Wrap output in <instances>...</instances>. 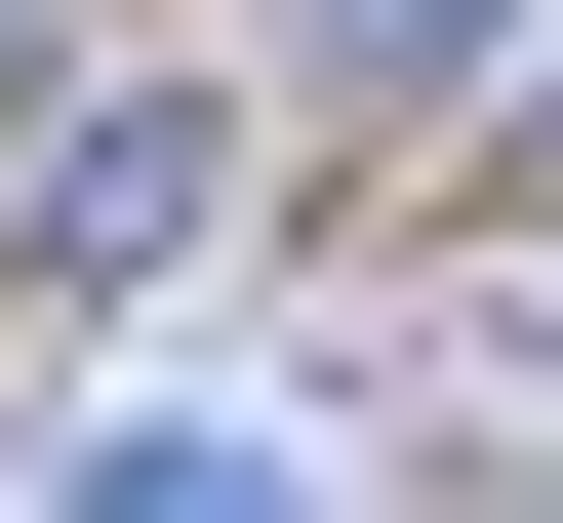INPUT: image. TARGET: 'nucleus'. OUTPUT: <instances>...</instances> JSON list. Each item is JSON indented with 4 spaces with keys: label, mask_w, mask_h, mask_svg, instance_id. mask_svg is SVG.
<instances>
[{
    "label": "nucleus",
    "mask_w": 563,
    "mask_h": 523,
    "mask_svg": "<svg viewBox=\"0 0 563 523\" xmlns=\"http://www.w3.org/2000/svg\"><path fill=\"white\" fill-rule=\"evenodd\" d=\"M483 41H523V0H322V81H483Z\"/></svg>",
    "instance_id": "1"
}]
</instances>
